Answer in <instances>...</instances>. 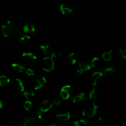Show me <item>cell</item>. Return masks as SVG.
I'll return each instance as SVG.
<instances>
[{"instance_id":"obj_29","label":"cell","mask_w":126,"mask_h":126,"mask_svg":"<svg viewBox=\"0 0 126 126\" xmlns=\"http://www.w3.org/2000/svg\"><path fill=\"white\" fill-rule=\"evenodd\" d=\"M44 113L41 111L40 110H39L38 112H37V116H38V118L40 121H43L44 119Z\"/></svg>"},{"instance_id":"obj_9","label":"cell","mask_w":126,"mask_h":126,"mask_svg":"<svg viewBox=\"0 0 126 126\" xmlns=\"http://www.w3.org/2000/svg\"><path fill=\"white\" fill-rule=\"evenodd\" d=\"M13 86L15 89L17 90L18 92H22L24 91V85H23V82L22 81V80L20 79H15L13 84Z\"/></svg>"},{"instance_id":"obj_35","label":"cell","mask_w":126,"mask_h":126,"mask_svg":"<svg viewBox=\"0 0 126 126\" xmlns=\"http://www.w3.org/2000/svg\"><path fill=\"white\" fill-rule=\"evenodd\" d=\"M48 126H57L56 124H50V125Z\"/></svg>"},{"instance_id":"obj_25","label":"cell","mask_w":126,"mask_h":126,"mask_svg":"<svg viewBox=\"0 0 126 126\" xmlns=\"http://www.w3.org/2000/svg\"><path fill=\"white\" fill-rule=\"evenodd\" d=\"M23 95L26 98L29 100L30 98H32V97H34V93L33 91H24L23 92Z\"/></svg>"},{"instance_id":"obj_13","label":"cell","mask_w":126,"mask_h":126,"mask_svg":"<svg viewBox=\"0 0 126 126\" xmlns=\"http://www.w3.org/2000/svg\"><path fill=\"white\" fill-rule=\"evenodd\" d=\"M23 32L25 33H33L35 32V27L32 23H27L23 27Z\"/></svg>"},{"instance_id":"obj_30","label":"cell","mask_w":126,"mask_h":126,"mask_svg":"<svg viewBox=\"0 0 126 126\" xmlns=\"http://www.w3.org/2000/svg\"><path fill=\"white\" fill-rule=\"evenodd\" d=\"M61 102H62L61 98H60V97H56V98H54L52 103H54L55 105H59L61 103Z\"/></svg>"},{"instance_id":"obj_15","label":"cell","mask_w":126,"mask_h":126,"mask_svg":"<svg viewBox=\"0 0 126 126\" xmlns=\"http://www.w3.org/2000/svg\"><path fill=\"white\" fill-rule=\"evenodd\" d=\"M84 100H86L85 94L84 93H81L74 97L73 100V102L74 103H82Z\"/></svg>"},{"instance_id":"obj_8","label":"cell","mask_w":126,"mask_h":126,"mask_svg":"<svg viewBox=\"0 0 126 126\" xmlns=\"http://www.w3.org/2000/svg\"><path fill=\"white\" fill-rule=\"evenodd\" d=\"M91 65L89 64L86 62H80L79 63L78 69V72L80 74H82L86 71H90L91 70Z\"/></svg>"},{"instance_id":"obj_4","label":"cell","mask_w":126,"mask_h":126,"mask_svg":"<svg viewBox=\"0 0 126 126\" xmlns=\"http://www.w3.org/2000/svg\"><path fill=\"white\" fill-rule=\"evenodd\" d=\"M104 77V75L102 72H100V71H97V72H94L92 74V76H91V82L92 86L94 87H95L98 84V83L101 82L102 79Z\"/></svg>"},{"instance_id":"obj_10","label":"cell","mask_w":126,"mask_h":126,"mask_svg":"<svg viewBox=\"0 0 126 126\" xmlns=\"http://www.w3.org/2000/svg\"><path fill=\"white\" fill-rule=\"evenodd\" d=\"M55 116H56V118L59 121H66L68 119H70L71 116H70V113L69 112H66V113L57 114Z\"/></svg>"},{"instance_id":"obj_12","label":"cell","mask_w":126,"mask_h":126,"mask_svg":"<svg viewBox=\"0 0 126 126\" xmlns=\"http://www.w3.org/2000/svg\"><path fill=\"white\" fill-rule=\"evenodd\" d=\"M22 57L24 59L27 60H29V61H32V60H36L37 57L35 54H33V52H25L22 54Z\"/></svg>"},{"instance_id":"obj_20","label":"cell","mask_w":126,"mask_h":126,"mask_svg":"<svg viewBox=\"0 0 126 126\" xmlns=\"http://www.w3.org/2000/svg\"><path fill=\"white\" fill-rule=\"evenodd\" d=\"M101 64L100 59L98 57H94L91 61V66L93 68L99 67Z\"/></svg>"},{"instance_id":"obj_2","label":"cell","mask_w":126,"mask_h":126,"mask_svg":"<svg viewBox=\"0 0 126 126\" xmlns=\"http://www.w3.org/2000/svg\"><path fill=\"white\" fill-rule=\"evenodd\" d=\"M14 31V23L11 21H6L4 24L1 26V32L5 38H7L11 35Z\"/></svg>"},{"instance_id":"obj_22","label":"cell","mask_w":126,"mask_h":126,"mask_svg":"<svg viewBox=\"0 0 126 126\" xmlns=\"http://www.w3.org/2000/svg\"><path fill=\"white\" fill-rule=\"evenodd\" d=\"M116 69L114 67H108L105 69L103 71V75L104 76H107V75H111L115 73Z\"/></svg>"},{"instance_id":"obj_37","label":"cell","mask_w":126,"mask_h":126,"mask_svg":"<svg viewBox=\"0 0 126 126\" xmlns=\"http://www.w3.org/2000/svg\"></svg>"},{"instance_id":"obj_5","label":"cell","mask_w":126,"mask_h":126,"mask_svg":"<svg viewBox=\"0 0 126 126\" xmlns=\"http://www.w3.org/2000/svg\"><path fill=\"white\" fill-rule=\"evenodd\" d=\"M35 121V118L33 116H22L18 119V124L20 126H28V124L34 123Z\"/></svg>"},{"instance_id":"obj_31","label":"cell","mask_w":126,"mask_h":126,"mask_svg":"<svg viewBox=\"0 0 126 126\" xmlns=\"http://www.w3.org/2000/svg\"><path fill=\"white\" fill-rule=\"evenodd\" d=\"M119 53L123 59H126V49H121L119 50Z\"/></svg>"},{"instance_id":"obj_11","label":"cell","mask_w":126,"mask_h":126,"mask_svg":"<svg viewBox=\"0 0 126 126\" xmlns=\"http://www.w3.org/2000/svg\"><path fill=\"white\" fill-rule=\"evenodd\" d=\"M60 11L63 15H66L71 14L73 12V9L65 4H62L60 6Z\"/></svg>"},{"instance_id":"obj_21","label":"cell","mask_w":126,"mask_h":126,"mask_svg":"<svg viewBox=\"0 0 126 126\" xmlns=\"http://www.w3.org/2000/svg\"><path fill=\"white\" fill-rule=\"evenodd\" d=\"M68 59L70 61L72 65H75L77 62V58H76V55L75 53H70L68 55Z\"/></svg>"},{"instance_id":"obj_3","label":"cell","mask_w":126,"mask_h":126,"mask_svg":"<svg viewBox=\"0 0 126 126\" xmlns=\"http://www.w3.org/2000/svg\"><path fill=\"white\" fill-rule=\"evenodd\" d=\"M55 68L54 60L51 57H46L43 59V68L46 72H50L53 71Z\"/></svg>"},{"instance_id":"obj_27","label":"cell","mask_w":126,"mask_h":126,"mask_svg":"<svg viewBox=\"0 0 126 126\" xmlns=\"http://www.w3.org/2000/svg\"><path fill=\"white\" fill-rule=\"evenodd\" d=\"M96 92H97V91H96V89L95 88V87H93V88L89 91V98H91V99H92V98H94V97H95Z\"/></svg>"},{"instance_id":"obj_14","label":"cell","mask_w":126,"mask_h":126,"mask_svg":"<svg viewBox=\"0 0 126 126\" xmlns=\"http://www.w3.org/2000/svg\"><path fill=\"white\" fill-rule=\"evenodd\" d=\"M12 66L13 68H14L16 71H18L20 73H22L25 70V68L23 64H21L20 63H14L12 64Z\"/></svg>"},{"instance_id":"obj_17","label":"cell","mask_w":126,"mask_h":126,"mask_svg":"<svg viewBox=\"0 0 126 126\" xmlns=\"http://www.w3.org/2000/svg\"><path fill=\"white\" fill-rule=\"evenodd\" d=\"M10 82V79L5 75H2L0 76V86L4 87L8 84Z\"/></svg>"},{"instance_id":"obj_26","label":"cell","mask_w":126,"mask_h":126,"mask_svg":"<svg viewBox=\"0 0 126 126\" xmlns=\"http://www.w3.org/2000/svg\"><path fill=\"white\" fill-rule=\"evenodd\" d=\"M30 40V36L28 35H23L20 39V42L22 43H27Z\"/></svg>"},{"instance_id":"obj_28","label":"cell","mask_w":126,"mask_h":126,"mask_svg":"<svg viewBox=\"0 0 126 126\" xmlns=\"http://www.w3.org/2000/svg\"><path fill=\"white\" fill-rule=\"evenodd\" d=\"M25 73L27 74V75L29 77H31V76H33L34 75V70H32L31 68H28L25 70Z\"/></svg>"},{"instance_id":"obj_23","label":"cell","mask_w":126,"mask_h":126,"mask_svg":"<svg viewBox=\"0 0 126 126\" xmlns=\"http://www.w3.org/2000/svg\"><path fill=\"white\" fill-rule=\"evenodd\" d=\"M39 49L44 55H47L48 53H49V46L48 45L41 44V45L39 46Z\"/></svg>"},{"instance_id":"obj_6","label":"cell","mask_w":126,"mask_h":126,"mask_svg":"<svg viewBox=\"0 0 126 126\" xmlns=\"http://www.w3.org/2000/svg\"><path fill=\"white\" fill-rule=\"evenodd\" d=\"M70 90H71V86L69 85L64 86L62 88L60 92V97L63 100L68 99L70 97Z\"/></svg>"},{"instance_id":"obj_33","label":"cell","mask_w":126,"mask_h":126,"mask_svg":"<svg viewBox=\"0 0 126 126\" xmlns=\"http://www.w3.org/2000/svg\"><path fill=\"white\" fill-rule=\"evenodd\" d=\"M40 80H41V81L42 82V83L43 84H45L46 83V82H47V79H46L44 77H42V78H40Z\"/></svg>"},{"instance_id":"obj_1","label":"cell","mask_w":126,"mask_h":126,"mask_svg":"<svg viewBox=\"0 0 126 126\" xmlns=\"http://www.w3.org/2000/svg\"><path fill=\"white\" fill-rule=\"evenodd\" d=\"M82 103L84 105L82 113L83 116L87 118H92L97 114L98 111V106L95 103H91L87 99L85 100Z\"/></svg>"},{"instance_id":"obj_16","label":"cell","mask_w":126,"mask_h":126,"mask_svg":"<svg viewBox=\"0 0 126 126\" xmlns=\"http://www.w3.org/2000/svg\"><path fill=\"white\" fill-rule=\"evenodd\" d=\"M112 53H113V50H109L107 52H105L104 53L102 54V59L105 61H110L112 59Z\"/></svg>"},{"instance_id":"obj_34","label":"cell","mask_w":126,"mask_h":126,"mask_svg":"<svg viewBox=\"0 0 126 126\" xmlns=\"http://www.w3.org/2000/svg\"><path fill=\"white\" fill-rule=\"evenodd\" d=\"M2 107H3V104H2V102H1V100H0V109H1V108H2Z\"/></svg>"},{"instance_id":"obj_24","label":"cell","mask_w":126,"mask_h":126,"mask_svg":"<svg viewBox=\"0 0 126 126\" xmlns=\"http://www.w3.org/2000/svg\"><path fill=\"white\" fill-rule=\"evenodd\" d=\"M32 107H33V103L30 100H28L26 101L24 103V104H23V108L27 111L30 110L32 108Z\"/></svg>"},{"instance_id":"obj_36","label":"cell","mask_w":126,"mask_h":126,"mask_svg":"<svg viewBox=\"0 0 126 126\" xmlns=\"http://www.w3.org/2000/svg\"><path fill=\"white\" fill-rule=\"evenodd\" d=\"M1 47H0V53H1Z\"/></svg>"},{"instance_id":"obj_7","label":"cell","mask_w":126,"mask_h":126,"mask_svg":"<svg viewBox=\"0 0 126 126\" xmlns=\"http://www.w3.org/2000/svg\"><path fill=\"white\" fill-rule=\"evenodd\" d=\"M53 103L49 100H45L42 102L39 110L43 113H46L52 108Z\"/></svg>"},{"instance_id":"obj_32","label":"cell","mask_w":126,"mask_h":126,"mask_svg":"<svg viewBox=\"0 0 126 126\" xmlns=\"http://www.w3.org/2000/svg\"><path fill=\"white\" fill-rule=\"evenodd\" d=\"M60 55V53L57 52H54L52 53L50 57H51L54 60V59H57Z\"/></svg>"},{"instance_id":"obj_19","label":"cell","mask_w":126,"mask_h":126,"mask_svg":"<svg viewBox=\"0 0 126 126\" xmlns=\"http://www.w3.org/2000/svg\"><path fill=\"white\" fill-rule=\"evenodd\" d=\"M74 126H87L89 124V121L84 119L75 121L73 123Z\"/></svg>"},{"instance_id":"obj_18","label":"cell","mask_w":126,"mask_h":126,"mask_svg":"<svg viewBox=\"0 0 126 126\" xmlns=\"http://www.w3.org/2000/svg\"><path fill=\"white\" fill-rule=\"evenodd\" d=\"M33 88L34 90H39L44 86V84L41 81L40 78L36 79L33 82Z\"/></svg>"}]
</instances>
